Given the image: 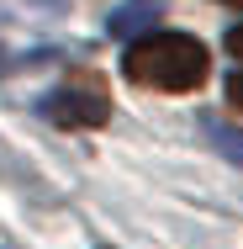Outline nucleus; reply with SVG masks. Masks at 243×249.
Instances as JSON below:
<instances>
[{
	"mask_svg": "<svg viewBox=\"0 0 243 249\" xmlns=\"http://www.w3.org/2000/svg\"><path fill=\"white\" fill-rule=\"evenodd\" d=\"M127 80L153 85V90H195L206 80V48L185 32H148L122 58Z\"/></svg>",
	"mask_w": 243,
	"mask_h": 249,
	"instance_id": "obj_1",
	"label": "nucleus"
},
{
	"mask_svg": "<svg viewBox=\"0 0 243 249\" xmlns=\"http://www.w3.org/2000/svg\"><path fill=\"white\" fill-rule=\"evenodd\" d=\"M43 117L58 127H100L111 122V96L96 69H74L53 96H43Z\"/></svg>",
	"mask_w": 243,
	"mask_h": 249,
	"instance_id": "obj_2",
	"label": "nucleus"
},
{
	"mask_svg": "<svg viewBox=\"0 0 243 249\" xmlns=\"http://www.w3.org/2000/svg\"><path fill=\"white\" fill-rule=\"evenodd\" d=\"M169 11V0H122L111 16H106V32L111 37H132V32H148L159 16Z\"/></svg>",
	"mask_w": 243,
	"mask_h": 249,
	"instance_id": "obj_3",
	"label": "nucleus"
},
{
	"mask_svg": "<svg viewBox=\"0 0 243 249\" xmlns=\"http://www.w3.org/2000/svg\"><path fill=\"white\" fill-rule=\"evenodd\" d=\"M201 133H206V143L222 154V159H233V164L243 170V127L222 122V117H201Z\"/></svg>",
	"mask_w": 243,
	"mask_h": 249,
	"instance_id": "obj_4",
	"label": "nucleus"
},
{
	"mask_svg": "<svg viewBox=\"0 0 243 249\" xmlns=\"http://www.w3.org/2000/svg\"><path fill=\"white\" fill-rule=\"evenodd\" d=\"M227 53H233V58H243V21L227 32Z\"/></svg>",
	"mask_w": 243,
	"mask_h": 249,
	"instance_id": "obj_5",
	"label": "nucleus"
},
{
	"mask_svg": "<svg viewBox=\"0 0 243 249\" xmlns=\"http://www.w3.org/2000/svg\"><path fill=\"white\" fill-rule=\"evenodd\" d=\"M227 101L243 111V74H233V80H227Z\"/></svg>",
	"mask_w": 243,
	"mask_h": 249,
	"instance_id": "obj_6",
	"label": "nucleus"
},
{
	"mask_svg": "<svg viewBox=\"0 0 243 249\" xmlns=\"http://www.w3.org/2000/svg\"><path fill=\"white\" fill-rule=\"evenodd\" d=\"M43 5H48V11H64V0H43Z\"/></svg>",
	"mask_w": 243,
	"mask_h": 249,
	"instance_id": "obj_7",
	"label": "nucleus"
},
{
	"mask_svg": "<svg viewBox=\"0 0 243 249\" xmlns=\"http://www.w3.org/2000/svg\"><path fill=\"white\" fill-rule=\"evenodd\" d=\"M5 69H11V58H5V53H0V74H5Z\"/></svg>",
	"mask_w": 243,
	"mask_h": 249,
	"instance_id": "obj_8",
	"label": "nucleus"
},
{
	"mask_svg": "<svg viewBox=\"0 0 243 249\" xmlns=\"http://www.w3.org/2000/svg\"><path fill=\"white\" fill-rule=\"evenodd\" d=\"M222 5H243V0H222Z\"/></svg>",
	"mask_w": 243,
	"mask_h": 249,
	"instance_id": "obj_9",
	"label": "nucleus"
}]
</instances>
